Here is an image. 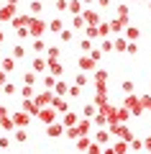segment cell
Instances as JSON below:
<instances>
[{"instance_id":"obj_33","label":"cell","mask_w":151,"mask_h":154,"mask_svg":"<svg viewBox=\"0 0 151 154\" xmlns=\"http://www.w3.org/2000/svg\"><path fill=\"white\" fill-rule=\"evenodd\" d=\"M105 82H108V72H105V69H97L95 72V85H105Z\"/></svg>"},{"instance_id":"obj_55","label":"cell","mask_w":151,"mask_h":154,"mask_svg":"<svg viewBox=\"0 0 151 154\" xmlns=\"http://www.w3.org/2000/svg\"><path fill=\"white\" fill-rule=\"evenodd\" d=\"M28 36V28H18V38H26Z\"/></svg>"},{"instance_id":"obj_13","label":"cell","mask_w":151,"mask_h":154,"mask_svg":"<svg viewBox=\"0 0 151 154\" xmlns=\"http://www.w3.org/2000/svg\"><path fill=\"white\" fill-rule=\"evenodd\" d=\"M28 21H31V16H28V13H21V16H18V13H16V18H13V26H16V28H28Z\"/></svg>"},{"instance_id":"obj_30","label":"cell","mask_w":151,"mask_h":154,"mask_svg":"<svg viewBox=\"0 0 151 154\" xmlns=\"http://www.w3.org/2000/svg\"><path fill=\"white\" fill-rule=\"evenodd\" d=\"M11 57H13V59H23V57H26V46L16 44V46H13V51H11Z\"/></svg>"},{"instance_id":"obj_20","label":"cell","mask_w":151,"mask_h":154,"mask_svg":"<svg viewBox=\"0 0 151 154\" xmlns=\"http://www.w3.org/2000/svg\"><path fill=\"white\" fill-rule=\"evenodd\" d=\"M59 54H62L59 46H46V62H59Z\"/></svg>"},{"instance_id":"obj_63","label":"cell","mask_w":151,"mask_h":154,"mask_svg":"<svg viewBox=\"0 0 151 154\" xmlns=\"http://www.w3.org/2000/svg\"><path fill=\"white\" fill-rule=\"evenodd\" d=\"M0 8H3V3H0Z\"/></svg>"},{"instance_id":"obj_22","label":"cell","mask_w":151,"mask_h":154,"mask_svg":"<svg viewBox=\"0 0 151 154\" xmlns=\"http://www.w3.org/2000/svg\"><path fill=\"white\" fill-rule=\"evenodd\" d=\"M31 67H33V72H44L46 69V59H44V57H33V62H31Z\"/></svg>"},{"instance_id":"obj_46","label":"cell","mask_w":151,"mask_h":154,"mask_svg":"<svg viewBox=\"0 0 151 154\" xmlns=\"http://www.w3.org/2000/svg\"><path fill=\"white\" fill-rule=\"evenodd\" d=\"M80 49L82 51H92V41H90V38H82V41H80Z\"/></svg>"},{"instance_id":"obj_29","label":"cell","mask_w":151,"mask_h":154,"mask_svg":"<svg viewBox=\"0 0 151 154\" xmlns=\"http://www.w3.org/2000/svg\"><path fill=\"white\" fill-rule=\"evenodd\" d=\"M46 28H49V31H51V33H59L62 28H64V21H59V18H56V21L46 23Z\"/></svg>"},{"instance_id":"obj_17","label":"cell","mask_w":151,"mask_h":154,"mask_svg":"<svg viewBox=\"0 0 151 154\" xmlns=\"http://www.w3.org/2000/svg\"><path fill=\"white\" fill-rule=\"evenodd\" d=\"M46 69H49V75H54L56 80L62 77V72H64V67L59 64V62H46Z\"/></svg>"},{"instance_id":"obj_52","label":"cell","mask_w":151,"mask_h":154,"mask_svg":"<svg viewBox=\"0 0 151 154\" xmlns=\"http://www.w3.org/2000/svg\"><path fill=\"white\" fill-rule=\"evenodd\" d=\"M143 149H146V152H151V136L143 139Z\"/></svg>"},{"instance_id":"obj_2","label":"cell","mask_w":151,"mask_h":154,"mask_svg":"<svg viewBox=\"0 0 151 154\" xmlns=\"http://www.w3.org/2000/svg\"><path fill=\"white\" fill-rule=\"evenodd\" d=\"M44 33H46V21L31 16V21H28V36L31 38H41Z\"/></svg>"},{"instance_id":"obj_42","label":"cell","mask_w":151,"mask_h":154,"mask_svg":"<svg viewBox=\"0 0 151 154\" xmlns=\"http://www.w3.org/2000/svg\"><path fill=\"white\" fill-rule=\"evenodd\" d=\"M33 51H36V54H41V51H46V44H44L41 38H33Z\"/></svg>"},{"instance_id":"obj_28","label":"cell","mask_w":151,"mask_h":154,"mask_svg":"<svg viewBox=\"0 0 151 154\" xmlns=\"http://www.w3.org/2000/svg\"><path fill=\"white\" fill-rule=\"evenodd\" d=\"M41 11H44V5H41V3H38V0H33L31 5H28V16H33V18H36V16H38V13H41Z\"/></svg>"},{"instance_id":"obj_6","label":"cell","mask_w":151,"mask_h":154,"mask_svg":"<svg viewBox=\"0 0 151 154\" xmlns=\"http://www.w3.org/2000/svg\"><path fill=\"white\" fill-rule=\"evenodd\" d=\"M49 105H51L56 113H67V110H69V100H67V98H59V95H54Z\"/></svg>"},{"instance_id":"obj_35","label":"cell","mask_w":151,"mask_h":154,"mask_svg":"<svg viewBox=\"0 0 151 154\" xmlns=\"http://www.w3.org/2000/svg\"><path fill=\"white\" fill-rule=\"evenodd\" d=\"M33 95H36V93H33L31 85H23V88H21V98H23V100H31Z\"/></svg>"},{"instance_id":"obj_37","label":"cell","mask_w":151,"mask_h":154,"mask_svg":"<svg viewBox=\"0 0 151 154\" xmlns=\"http://www.w3.org/2000/svg\"><path fill=\"white\" fill-rule=\"evenodd\" d=\"M128 149H136V152H141V149H143V139H131V141H128Z\"/></svg>"},{"instance_id":"obj_41","label":"cell","mask_w":151,"mask_h":154,"mask_svg":"<svg viewBox=\"0 0 151 154\" xmlns=\"http://www.w3.org/2000/svg\"><path fill=\"white\" fill-rule=\"evenodd\" d=\"M74 85H77V88H85V85H87V75H85V72H77Z\"/></svg>"},{"instance_id":"obj_61","label":"cell","mask_w":151,"mask_h":154,"mask_svg":"<svg viewBox=\"0 0 151 154\" xmlns=\"http://www.w3.org/2000/svg\"><path fill=\"white\" fill-rule=\"evenodd\" d=\"M146 3H149V11H151V0H146Z\"/></svg>"},{"instance_id":"obj_49","label":"cell","mask_w":151,"mask_h":154,"mask_svg":"<svg viewBox=\"0 0 151 154\" xmlns=\"http://www.w3.org/2000/svg\"><path fill=\"white\" fill-rule=\"evenodd\" d=\"M125 51H128V54H138V46H136V41H128V46H125Z\"/></svg>"},{"instance_id":"obj_10","label":"cell","mask_w":151,"mask_h":154,"mask_svg":"<svg viewBox=\"0 0 151 154\" xmlns=\"http://www.w3.org/2000/svg\"><path fill=\"white\" fill-rule=\"evenodd\" d=\"M77 64H80V69L85 72V75H87V72H95V69H97V64L90 59V57H80V59H77Z\"/></svg>"},{"instance_id":"obj_24","label":"cell","mask_w":151,"mask_h":154,"mask_svg":"<svg viewBox=\"0 0 151 154\" xmlns=\"http://www.w3.org/2000/svg\"><path fill=\"white\" fill-rule=\"evenodd\" d=\"M56 36H59V41H64V44H69L72 38H74V33H72V28H62V31L56 33Z\"/></svg>"},{"instance_id":"obj_47","label":"cell","mask_w":151,"mask_h":154,"mask_svg":"<svg viewBox=\"0 0 151 154\" xmlns=\"http://www.w3.org/2000/svg\"><path fill=\"white\" fill-rule=\"evenodd\" d=\"M120 88H123V93H125V95H128V93H133V90H136V88H133V82H131V80H125V82L120 85Z\"/></svg>"},{"instance_id":"obj_59","label":"cell","mask_w":151,"mask_h":154,"mask_svg":"<svg viewBox=\"0 0 151 154\" xmlns=\"http://www.w3.org/2000/svg\"><path fill=\"white\" fill-rule=\"evenodd\" d=\"M3 41H5V33H3V31H0V44H3Z\"/></svg>"},{"instance_id":"obj_21","label":"cell","mask_w":151,"mask_h":154,"mask_svg":"<svg viewBox=\"0 0 151 154\" xmlns=\"http://www.w3.org/2000/svg\"><path fill=\"white\" fill-rule=\"evenodd\" d=\"M67 90H69V85L62 82V80H56V85H54V90H51V93L59 95V98H67Z\"/></svg>"},{"instance_id":"obj_19","label":"cell","mask_w":151,"mask_h":154,"mask_svg":"<svg viewBox=\"0 0 151 154\" xmlns=\"http://www.w3.org/2000/svg\"><path fill=\"white\" fill-rule=\"evenodd\" d=\"M0 69L5 72V75H8V72H13V69H16V59H13V57H5V59H0Z\"/></svg>"},{"instance_id":"obj_4","label":"cell","mask_w":151,"mask_h":154,"mask_svg":"<svg viewBox=\"0 0 151 154\" xmlns=\"http://www.w3.org/2000/svg\"><path fill=\"white\" fill-rule=\"evenodd\" d=\"M36 121H41L44 126H49V123H56V110L51 108V105H46V108H41L36 113Z\"/></svg>"},{"instance_id":"obj_9","label":"cell","mask_w":151,"mask_h":154,"mask_svg":"<svg viewBox=\"0 0 151 154\" xmlns=\"http://www.w3.org/2000/svg\"><path fill=\"white\" fill-rule=\"evenodd\" d=\"M77 121H80V116H77V113H72V110H67V113L64 116H62V126H64V128H72V126H77Z\"/></svg>"},{"instance_id":"obj_23","label":"cell","mask_w":151,"mask_h":154,"mask_svg":"<svg viewBox=\"0 0 151 154\" xmlns=\"http://www.w3.org/2000/svg\"><path fill=\"white\" fill-rule=\"evenodd\" d=\"M108 26H110V33H115V36H120V33H123V23L118 21V18H113V21H108Z\"/></svg>"},{"instance_id":"obj_57","label":"cell","mask_w":151,"mask_h":154,"mask_svg":"<svg viewBox=\"0 0 151 154\" xmlns=\"http://www.w3.org/2000/svg\"><path fill=\"white\" fill-rule=\"evenodd\" d=\"M5 5H13V8H18V0H5Z\"/></svg>"},{"instance_id":"obj_7","label":"cell","mask_w":151,"mask_h":154,"mask_svg":"<svg viewBox=\"0 0 151 154\" xmlns=\"http://www.w3.org/2000/svg\"><path fill=\"white\" fill-rule=\"evenodd\" d=\"M11 121H13V126H18V128H26L28 126V121H31V116L28 113H11Z\"/></svg>"},{"instance_id":"obj_25","label":"cell","mask_w":151,"mask_h":154,"mask_svg":"<svg viewBox=\"0 0 151 154\" xmlns=\"http://www.w3.org/2000/svg\"><path fill=\"white\" fill-rule=\"evenodd\" d=\"M74 141H77V149H80V152H85V149L92 144V139H90V136H77Z\"/></svg>"},{"instance_id":"obj_62","label":"cell","mask_w":151,"mask_h":154,"mask_svg":"<svg viewBox=\"0 0 151 154\" xmlns=\"http://www.w3.org/2000/svg\"><path fill=\"white\" fill-rule=\"evenodd\" d=\"M128 3H133V0H128Z\"/></svg>"},{"instance_id":"obj_3","label":"cell","mask_w":151,"mask_h":154,"mask_svg":"<svg viewBox=\"0 0 151 154\" xmlns=\"http://www.w3.org/2000/svg\"><path fill=\"white\" fill-rule=\"evenodd\" d=\"M110 98H108V85H95V98H92V105L95 108H103L108 105Z\"/></svg>"},{"instance_id":"obj_34","label":"cell","mask_w":151,"mask_h":154,"mask_svg":"<svg viewBox=\"0 0 151 154\" xmlns=\"http://www.w3.org/2000/svg\"><path fill=\"white\" fill-rule=\"evenodd\" d=\"M87 23H85V18L82 16H72V28H74V31H80V28H85Z\"/></svg>"},{"instance_id":"obj_53","label":"cell","mask_w":151,"mask_h":154,"mask_svg":"<svg viewBox=\"0 0 151 154\" xmlns=\"http://www.w3.org/2000/svg\"><path fill=\"white\" fill-rule=\"evenodd\" d=\"M8 82V75H5V72H3V69H0V88H3V85H5Z\"/></svg>"},{"instance_id":"obj_36","label":"cell","mask_w":151,"mask_h":154,"mask_svg":"<svg viewBox=\"0 0 151 154\" xmlns=\"http://www.w3.org/2000/svg\"><path fill=\"white\" fill-rule=\"evenodd\" d=\"M54 85H56V77L54 75H46V77H44V90H54Z\"/></svg>"},{"instance_id":"obj_54","label":"cell","mask_w":151,"mask_h":154,"mask_svg":"<svg viewBox=\"0 0 151 154\" xmlns=\"http://www.w3.org/2000/svg\"><path fill=\"white\" fill-rule=\"evenodd\" d=\"M56 8L59 11H67V0H56Z\"/></svg>"},{"instance_id":"obj_11","label":"cell","mask_w":151,"mask_h":154,"mask_svg":"<svg viewBox=\"0 0 151 154\" xmlns=\"http://www.w3.org/2000/svg\"><path fill=\"white\" fill-rule=\"evenodd\" d=\"M74 128H77V134H80V136H87V134H90V128H92V121H90V118H80Z\"/></svg>"},{"instance_id":"obj_26","label":"cell","mask_w":151,"mask_h":154,"mask_svg":"<svg viewBox=\"0 0 151 154\" xmlns=\"http://www.w3.org/2000/svg\"><path fill=\"white\" fill-rule=\"evenodd\" d=\"M113 152L115 154H128V141H120V139H118V141L113 144Z\"/></svg>"},{"instance_id":"obj_40","label":"cell","mask_w":151,"mask_h":154,"mask_svg":"<svg viewBox=\"0 0 151 154\" xmlns=\"http://www.w3.org/2000/svg\"><path fill=\"white\" fill-rule=\"evenodd\" d=\"M36 72H26V75H23V85H31V88H33V82H36Z\"/></svg>"},{"instance_id":"obj_18","label":"cell","mask_w":151,"mask_h":154,"mask_svg":"<svg viewBox=\"0 0 151 154\" xmlns=\"http://www.w3.org/2000/svg\"><path fill=\"white\" fill-rule=\"evenodd\" d=\"M92 141H97L100 146H103V144H108V141H110V134L105 131V128H97V131H95V139H92Z\"/></svg>"},{"instance_id":"obj_27","label":"cell","mask_w":151,"mask_h":154,"mask_svg":"<svg viewBox=\"0 0 151 154\" xmlns=\"http://www.w3.org/2000/svg\"><path fill=\"white\" fill-rule=\"evenodd\" d=\"M110 36V26L108 23H97V38H108Z\"/></svg>"},{"instance_id":"obj_12","label":"cell","mask_w":151,"mask_h":154,"mask_svg":"<svg viewBox=\"0 0 151 154\" xmlns=\"http://www.w3.org/2000/svg\"><path fill=\"white\" fill-rule=\"evenodd\" d=\"M82 18H85L87 26H97V23H100V16H97V11H82Z\"/></svg>"},{"instance_id":"obj_31","label":"cell","mask_w":151,"mask_h":154,"mask_svg":"<svg viewBox=\"0 0 151 154\" xmlns=\"http://www.w3.org/2000/svg\"><path fill=\"white\" fill-rule=\"evenodd\" d=\"M95 116H97V108H95V105H85V110H82V118H90V121H92V118H95Z\"/></svg>"},{"instance_id":"obj_39","label":"cell","mask_w":151,"mask_h":154,"mask_svg":"<svg viewBox=\"0 0 151 154\" xmlns=\"http://www.w3.org/2000/svg\"><path fill=\"white\" fill-rule=\"evenodd\" d=\"M16 141L18 144H26L28 141V131H26V128H18V131H16Z\"/></svg>"},{"instance_id":"obj_60","label":"cell","mask_w":151,"mask_h":154,"mask_svg":"<svg viewBox=\"0 0 151 154\" xmlns=\"http://www.w3.org/2000/svg\"><path fill=\"white\" fill-rule=\"evenodd\" d=\"M80 3H82V5H90V3H92V0H80Z\"/></svg>"},{"instance_id":"obj_48","label":"cell","mask_w":151,"mask_h":154,"mask_svg":"<svg viewBox=\"0 0 151 154\" xmlns=\"http://www.w3.org/2000/svg\"><path fill=\"white\" fill-rule=\"evenodd\" d=\"M3 90H5V95H16V85H13V82H5Z\"/></svg>"},{"instance_id":"obj_58","label":"cell","mask_w":151,"mask_h":154,"mask_svg":"<svg viewBox=\"0 0 151 154\" xmlns=\"http://www.w3.org/2000/svg\"><path fill=\"white\" fill-rule=\"evenodd\" d=\"M103 154H115V152H113V146H105V149H103Z\"/></svg>"},{"instance_id":"obj_5","label":"cell","mask_w":151,"mask_h":154,"mask_svg":"<svg viewBox=\"0 0 151 154\" xmlns=\"http://www.w3.org/2000/svg\"><path fill=\"white\" fill-rule=\"evenodd\" d=\"M51 98H54V93H51V90H41V93L33 95V103H36L38 108H46V105L51 103Z\"/></svg>"},{"instance_id":"obj_51","label":"cell","mask_w":151,"mask_h":154,"mask_svg":"<svg viewBox=\"0 0 151 154\" xmlns=\"http://www.w3.org/2000/svg\"><path fill=\"white\" fill-rule=\"evenodd\" d=\"M8 144H11V141H8V136H0V152H3V149H8Z\"/></svg>"},{"instance_id":"obj_32","label":"cell","mask_w":151,"mask_h":154,"mask_svg":"<svg viewBox=\"0 0 151 154\" xmlns=\"http://www.w3.org/2000/svg\"><path fill=\"white\" fill-rule=\"evenodd\" d=\"M125 46H128V41H125L123 36H115V41H113V49H115V51H125Z\"/></svg>"},{"instance_id":"obj_45","label":"cell","mask_w":151,"mask_h":154,"mask_svg":"<svg viewBox=\"0 0 151 154\" xmlns=\"http://www.w3.org/2000/svg\"><path fill=\"white\" fill-rule=\"evenodd\" d=\"M0 126L5 128V131H13V128H16V126H13V121H11V116H8V118H3V121H0Z\"/></svg>"},{"instance_id":"obj_44","label":"cell","mask_w":151,"mask_h":154,"mask_svg":"<svg viewBox=\"0 0 151 154\" xmlns=\"http://www.w3.org/2000/svg\"><path fill=\"white\" fill-rule=\"evenodd\" d=\"M80 93H82V88H77V85H72V88L67 90V98H80Z\"/></svg>"},{"instance_id":"obj_14","label":"cell","mask_w":151,"mask_h":154,"mask_svg":"<svg viewBox=\"0 0 151 154\" xmlns=\"http://www.w3.org/2000/svg\"><path fill=\"white\" fill-rule=\"evenodd\" d=\"M123 33H125V41H136V38H141V31H138V28H136V26H125L123 28Z\"/></svg>"},{"instance_id":"obj_56","label":"cell","mask_w":151,"mask_h":154,"mask_svg":"<svg viewBox=\"0 0 151 154\" xmlns=\"http://www.w3.org/2000/svg\"><path fill=\"white\" fill-rule=\"evenodd\" d=\"M97 5H100V8H108V5H110V0H97Z\"/></svg>"},{"instance_id":"obj_38","label":"cell","mask_w":151,"mask_h":154,"mask_svg":"<svg viewBox=\"0 0 151 154\" xmlns=\"http://www.w3.org/2000/svg\"><path fill=\"white\" fill-rule=\"evenodd\" d=\"M85 154H103V146H100V144H97V141H92L90 146L85 149Z\"/></svg>"},{"instance_id":"obj_1","label":"cell","mask_w":151,"mask_h":154,"mask_svg":"<svg viewBox=\"0 0 151 154\" xmlns=\"http://www.w3.org/2000/svg\"><path fill=\"white\" fill-rule=\"evenodd\" d=\"M123 108H125V110H131V116H141V113L146 110V108H143V103H141V98H138L136 93H128V95H125Z\"/></svg>"},{"instance_id":"obj_8","label":"cell","mask_w":151,"mask_h":154,"mask_svg":"<svg viewBox=\"0 0 151 154\" xmlns=\"http://www.w3.org/2000/svg\"><path fill=\"white\" fill-rule=\"evenodd\" d=\"M46 136H49V139H59V136H64V126H62L59 121H56V123H49V126H46Z\"/></svg>"},{"instance_id":"obj_16","label":"cell","mask_w":151,"mask_h":154,"mask_svg":"<svg viewBox=\"0 0 151 154\" xmlns=\"http://www.w3.org/2000/svg\"><path fill=\"white\" fill-rule=\"evenodd\" d=\"M16 18V8L13 5H3L0 8V21H13Z\"/></svg>"},{"instance_id":"obj_50","label":"cell","mask_w":151,"mask_h":154,"mask_svg":"<svg viewBox=\"0 0 151 154\" xmlns=\"http://www.w3.org/2000/svg\"><path fill=\"white\" fill-rule=\"evenodd\" d=\"M103 51H113V41H108V38H103Z\"/></svg>"},{"instance_id":"obj_43","label":"cell","mask_w":151,"mask_h":154,"mask_svg":"<svg viewBox=\"0 0 151 154\" xmlns=\"http://www.w3.org/2000/svg\"><path fill=\"white\" fill-rule=\"evenodd\" d=\"M85 33H87V38H97V26H85Z\"/></svg>"},{"instance_id":"obj_15","label":"cell","mask_w":151,"mask_h":154,"mask_svg":"<svg viewBox=\"0 0 151 154\" xmlns=\"http://www.w3.org/2000/svg\"><path fill=\"white\" fill-rule=\"evenodd\" d=\"M67 8H69L72 16H82V11H85V5H82L80 0H67Z\"/></svg>"}]
</instances>
